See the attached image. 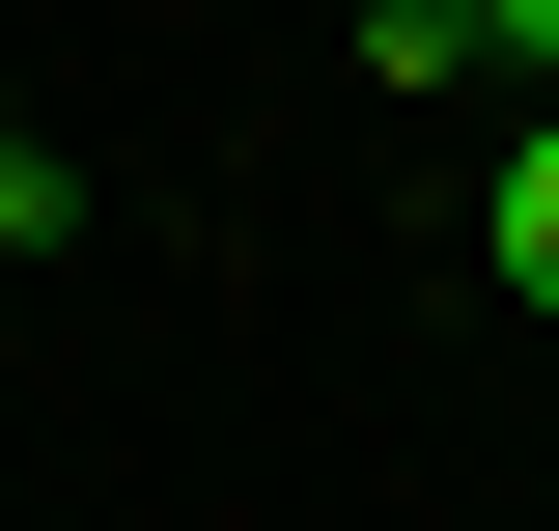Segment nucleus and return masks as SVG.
I'll return each mask as SVG.
<instances>
[{"instance_id": "2", "label": "nucleus", "mask_w": 559, "mask_h": 531, "mask_svg": "<svg viewBox=\"0 0 559 531\" xmlns=\"http://www.w3.org/2000/svg\"><path fill=\"white\" fill-rule=\"evenodd\" d=\"M364 84H476V0H364Z\"/></svg>"}, {"instance_id": "4", "label": "nucleus", "mask_w": 559, "mask_h": 531, "mask_svg": "<svg viewBox=\"0 0 559 531\" xmlns=\"http://www.w3.org/2000/svg\"><path fill=\"white\" fill-rule=\"evenodd\" d=\"M476 57H503V84H559V0H476Z\"/></svg>"}, {"instance_id": "3", "label": "nucleus", "mask_w": 559, "mask_h": 531, "mask_svg": "<svg viewBox=\"0 0 559 531\" xmlns=\"http://www.w3.org/2000/svg\"><path fill=\"white\" fill-rule=\"evenodd\" d=\"M57 224H84V168H57L28 113H0V252H57Z\"/></svg>"}, {"instance_id": "1", "label": "nucleus", "mask_w": 559, "mask_h": 531, "mask_svg": "<svg viewBox=\"0 0 559 531\" xmlns=\"http://www.w3.org/2000/svg\"><path fill=\"white\" fill-rule=\"evenodd\" d=\"M503 308H559V84L503 113Z\"/></svg>"}]
</instances>
